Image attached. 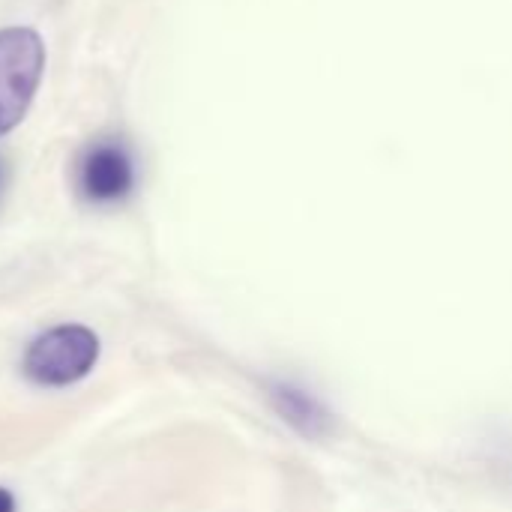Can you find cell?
Here are the masks:
<instances>
[{
	"instance_id": "6da1fadb",
	"label": "cell",
	"mask_w": 512,
	"mask_h": 512,
	"mask_svg": "<svg viewBox=\"0 0 512 512\" xmlns=\"http://www.w3.org/2000/svg\"><path fill=\"white\" fill-rule=\"evenodd\" d=\"M96 360L99 336L84 324H60L30 342L21 360V372L36 387L60 390L84 381Z\"/></svg>"
},
{
	"instance_id": "7a4b0ae2",
	"label": "cell",
	"mask_w": 512,
	"mask_h": 512,
	"mask_svg": "<svg viewBox=\"0 0 512 512\" xmlns=\"http://www.w3.org/2000/svg\"><path fill=\"white\" fill-rule=\"evenodd\" d=\"M75 192L90 207H117L138 189V159L126 138L102 135L81 147L72 168Z\"/></svg>"
},
{
	"instance_id": "3957f363",
	"label": "cell",
	"mask_w": 512,
	"mask_h": 512,
	"mask_svg": "<svg viewBox=\"0 0 512 512\" xmlns=\"http://www.w3.org/2000/svg\"><path fill=\"white\" fill-rule=\"evenodd\" d=\"M45 72V42L33 27L0 30V138L27 114Z\"/></svg>"
},
{
	"instance_id": "277c9868",
	"label": "cell",
	"mask_w": 512,
	"mask_h": 512,
	"mask_svg": "<svg viewBox=\"0 0 512 512\" xmlns=\"http://www.w3.org/2000/svg\"><path fill=\"white\" fill-rule=\"evenodd\" d=\"M270 402L276 414L303 438H327L333 432V414L306 387L276 381L270 384Z\"/></svg>"
},
{
	"instance_id": "5b68a950",
	"label": "cell",
	"mask_w": 512,
	"mask_h": 512,
	"mask_svg": "<svg viewBox=\"0 0 512 512\" xmlns=\"http://www.w3.org/2000/svg\"><path fill=\"white\" fill-rule=\"evenodd\" d=\"M0 512H15V495L9 489H0Z\"/></svg>"
},
{
	"instance_id": "8992f818",
	"label": "cell",
	"mask_w": 512,
	"mask_h": 512,
	"mask_svg": "<svg viewBox=\"0 0 512 512\" xmlns=\"http://www.w3.org/2000/svg\"><path fill=\"white\" fill-rule=\"evenodd\" d=\"M0 189H3V165H0Z\"/></svg>"
}]
</instances>
